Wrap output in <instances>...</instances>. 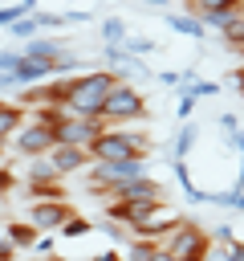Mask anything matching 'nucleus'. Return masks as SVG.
<instances>
[{
    "mask_svg": "<svg viewBox=\"0 0 244 261\" xmlns=\"http://www.w3.org/2000/svg\"><path fill=\"white\" fill-rule=\"evenodd\" d=\"M126 49H130V53H146V49H150V41H142V37H134V41H130Z\"/></svg>",
    "mask_w": 244,
    "mask_h": 261,
    "instance_id": "412c9836",
    "label": "nucleus"
},
{
    "mask_svg": "<svg viewBox=\"0 0 244 261\" xmlns=\"http://www.w3.org/2000/svg\"><path fill=\"white\" fill-rule=\"evenodd\" d=\"M61 232H65V237H69V241H77V237H85V232H89V220H85V216H77V212H73V216H69V220H65V228H61Z\"/></svg>",
    "mask_w": 244,
    "mask_h": 261,
    "instance_id": "2eb2a0df",
    "label": "nucleus"
},
{
    "mask_svg": "<svg viewBox=\"0 0 244 261\" xmlns=\"http://www.w3.org/2000/svg\"><path fill=\"white\" fill-rule=\"evenodd\" d=\"M24 184H61V175H57V167H53L49 155H45V159H28V167H24Z\"/></svg>",
    "mask_w": 244,
    "mask_h": 261,
    "instance_id": "1a4fd4ad",
    "label": "nucleus"
},
{
    "mask_svg": "<svg viewBox=\"0 0 244 261\" xmlns=\"http://www.w3.org/2000/svg\"><path fill=\"white\" fill-rule=\"evenodd\" d=\"M114 200H126V204H134V200H163V184H155L150 175H138V179H126V184H118L114 188Z\"/></svg>",
    "mask_w": 244,
    "mask_h": 261,
    "instance_id": "0eeeda50",
    "label": "nucleus"
},
{
    "mask_svg": "<svg viewBox=\"0 0 244 261\" xmlns=\"http://www.w3.org/2000/svg\"><path fill=\"white\" fill-rule=\"evenodd\" d=\"M146 151H150V135L130 130V126H106L89 143L94 163H130V159H146Z\"/></svg>",
    "mask_w": 244,
    "mask_h": 261,
    "instance_id": "f03ea898",
    "label": "nucleus"
},
{
    "mask_svg": "<svg viewBox=\"0 0 244 261\" xmlns=\"http://www.w3.org/2000/svg\"><path fill=\"white\" fill-rule=\"evenodd\" d=\"M102 37H106V41H114V45H118V41H122V37H126V29H122V20H118V16H110V20H106V24H102Z\"/></svg>",
    "mask_w": 244,
    "mask_h": 261,
    "instance_id": "f3484780",
    "label": "nucleus"
},
{
    "mask_svg": "<svg viewBox=\"0 0 244 261\" xmlns=\"http://www.w3.org/2000/svg\"><path fill=\"white\" fill-rule=\"evenodd\" d=\"M118 82H122V77H118L114 69L73 73V77H69V102H65V110H69L73 118H98V122H102V106H106V98L114 94Z\"/></svg>",
    "mask_w": 244,
    "mask_h": 261,
    "instance_id": "f257e3e1",
    "label": "nucleus"
},
{
    "mask_svg": "<svg viewBox=\"0 0 244 261\" xmlns=\"http://www.w3.org/2000/svg\"><path fill=\"white\" fill-rule=\"evenodd\" d=\"M228 261H244V241H232L228 245Z\"/></svg>",
    "mask_w": 244,
    "mask_h": 261,
    "instance_id": "aec40b11",
    "label": "nucleus"
},
{
    "mask_svg": "<svg viewBox=\"0 0 244 261\" xmlns=\"http://www.w3.org/2000/svg\"><path fill=\"white\" fill-rule=\"evenodd\" d=\"M240 57H244V49H240Z\"/></svg>",
    "mask_w": 244,
    "mask_h": 261,
    "instance_id": "bb28decb",
    "label": "nucleus"
},
{
    "mask_svg": "<svg viewBox=\"0 0 244 261\" xmlns=\"http://www.w3.org/2000/svg\"><path fill=\"white\" fill-rule=\"evenodd\" d=\"M207 237H211V241H220V245H232V241H236V232H232V224H216V228H211Z\"/></svg>",
    "mask_w": 244,
    "mask_h": 261,
    "instance_id": "a211bd4d",
    "label": "nucleus"
},
{
    "mask_svg": "<svg viewBox=\"0 0 244 261\" xmlns=\"http://www.w3.org/2000/svg\"><path fill=\"white\" fill-rule=\"evenodd\" d=\"M4 237H8L16 249H33L37 237H41V228H37V224H24V220H12V224L4 228Z\"/></svg>",
    "mask_w": 244,
    "mask_h": 261,
    "instance_id": "9d476101",
    "label": "nucleus"
},
{
    "mask_svg": "<svg viewBox=\"0 0 244 261\" xmlns=\"http://www.w3.org/2000/svg\"><path fill=\"white\" fill-rule=\"evenodd\" d=\"M37 29H41V16L33 12V16H20L8 33H12V37H20V41H33V33H37Z\"/></svg>",
    "mask_w": 244,
    "mask_h": 261,
    "instance_id": "4468645a",
    "label": "nucleus"
},
{
    "mask_svg": "<svg viewBox=\"0 0 244 261\" xmlns=\"http://www.w3.org/2000/svg\"><path fill=\"white\" fill-rule=\"evenodd\" d=\"M12 188H16V175L8 167H0V192H12Z\"/></svg>",
    "mask_w": 244,
    "mask_h": 261,
    "instance_id": "6ab92c4d",
    "label": "nucleus"
},
{
    "mask_svg": "<svg viewBox=\"0 0 244 261\" xmlns=\"http://www.w3.org/2000/svg\"><path fill=\"white\" fill-rule=\"evenodd\" d=\"M20 126H24V106H20V102H4V98H0V139L8 143Z\"/></svg>",
    "mask_w": 244,
    "mask_h": 261,
    "instance_id": "6e6552de",
    "label": "nucleus"
},
{
    "mask_svg": "<svg viewBox=\"0 0 244 261\" xmlns=\"http://www.w3.org/2000/svg\"><path fill=\"white\" fill-rule=\"evenodd\" d=\"M150 261H179V257H175V253H167V249H163V245H159V253H155V257H150Z\"/></svg>",
    "mask_w": 244,
    "mask_h": 261,
    "instance_id": "b1692460",
    "label": "nucleus"
},
{
    "mask_svg": "<svg viewBox=\"0 0 244 261\" xmlns=\"http://www.w3.org/2000/svg\"><path fill=\"white\" fill-rule=\"evenodd\" d=\"M187 4H195V0H187Z\"/></svg>",
    "mask_w": 244,
    "mask_h": 261,
    "instance_id": "a878e982",
    "label": "nucleus"
},
{
    "mask_svg": "<svg viewBox=\"0 0 244 261\" xmlns=\"http://www.w3.org/2000/svg\"><path fill=\"white\" fill-rule=\"evenodd\" d=\"M69 216H73V208L65 200H37L33 212H28V224H37V228H65Z\"/></svg>",
    "mask_w": 244,
    "mask_h": 261,
    "instance_id": "39448f33",
    "label": "nucleus"
},
{
    "mask_svg": "<svg viewBox=\"0 0 244 261\" xmlns=\"http://www.w3.org/2000/svg\"><path fill=\"white\" fill-rule=\"evenodd\" d=\"M232 82H236V86H240V94H244V65H236V69H232Z\"/></svg>",
    "mask_w": 244,
    "mask_h": 261,
    "instance_id": "5701e85b",
    "label": "nucleus"
},
{
    "mask_svg": "<svg viewBox=\"0 0 244 261\" xmlns=\"http://www.w3.org/2000/svg\"><path fill=\"white\" fill-rule=\"evenodd\" d=\"M187 8H191V16H207V12H236V8H244V0H195Z\"/></svg>",
    "mask_w": 244,
    "mask_h": 261,
    "instance_id": "9b49d317",
    "label": "nucleus"
},
{
    "mask_svg": "<svg viewBox=\"0 0 244 261\" xmlns=\"http://www.w3.org/2000/svg\"><path fill=\"white\" fill-rule=\"evenodd\" d=\"M53 147H57L53 130H49V126H41V122H33V118L12 135V151H16V155H24V159H45Z\"/></svg>",
    "mask_w": 244,
    "mask_h": 261,
    "instance_id": "20e7f679",
    "label": "nucleus"
},
{
    "mask_svg": "<svg viewBox=\"0 0 244 261\" xmlns=\"http://www.w3.org/2000/svg\"><path fill=\"white\" fill-rule=\"evenodd\" d=\"M171 29L187 33V37H203V20L199 16H171Z\"/></svg>",
    "mask_w": 244,
    "mask_h": 261,
    "instance_id": "ddd939ff",
    "label": "nucleus"
},
{
    "mask_svg": "<svg viewBox=\"0 0 244 261\" xmlns=\"http://www.w3.org/2000/svg\"><path fill=\"white\" fill-rule=\"evenodd\" d=\"M142 114H146V98H142L130 82H118L114 94H110L106 106H102V122H106V126H130V122H138Z\"/></svg>",
    "mask_w": 244,
    "mask_h": 261,
    "instance_id": "7ed1b4c3",
    "label": "nucleus"
},
{
    "mask_svg": "<svg viewBox=\"0 0 244 261\" xmlns=\"http://www.w3.org/2000/svg\"><path fill=\"white\" fill-rule=\"evenodd\" d=\"M159 253V241H146V237H130L126 245V261H150Z\"/></svg>",
    "mask_w": 244,
    "mask_h": 261,
    "instance_id": "f8f14e48",
    "label": "nucleus"
},
{
    "mask_svg": "<svg viewBox=\"0 0 244 261\" xmlns=\"http://www.w3.org/2000/svg\"><path fill=\"white\" fill-rule=\"evenodd\" d=\"M49 163H53V167H57V175L65 179V175H73V171L89 167L94 159H89V151H85V147H65V143H57V147L49 151Z\"/></svg>",
    "mask_w": 244,
    "mask_h": 261,
    "instance_id": "423d86ee",
    "label": "nucleus"
},
{
    "mask_svg": "<svg viewBox=\"0 0 244 261\" xmlns=\"http://www.w3.org/2000/svg\"><path fill=\"white\" fill-rule=\"evenodd\" d=\"M146 4H167V0H146Z\"/></svg>",
    "mask_w": 244,
    "mask_h": 261,
    "instance_id": "393cba45",
    "label": "nucleus"
},
{
    "mask_svg": "<svg viewBox=\"0 0 244 261\" xmlns=\"http://www.w3.org/2000/svg\"><path fill=\"white\" fill-rule=\"evenodd\" d=\"M224 45H228V49H236V53L244 49V16H240V20H236V24L224 33Z\"/></svg>",
    "mask_w": 244,
    "mask_h": 261,
    "instance_id": "dca6fc26",
    "label": "nucleus"
},
{
    "mask_svg": "<svg viewBox=\"0 0 244 261\" xmlns=\"http://www.w3.org/2000/svg\"><path fill=\"white\" fill-rule=\"evenodd\" d=\"M89 261H126V257H122V253H114V249H110V253H98V257H89Z\"/></svg>",
    "mask_w": 244,
    "mask_h": 261,
    "instance_id": "4be33fe9",
    "label": "nucleus"
}]
</instances>
